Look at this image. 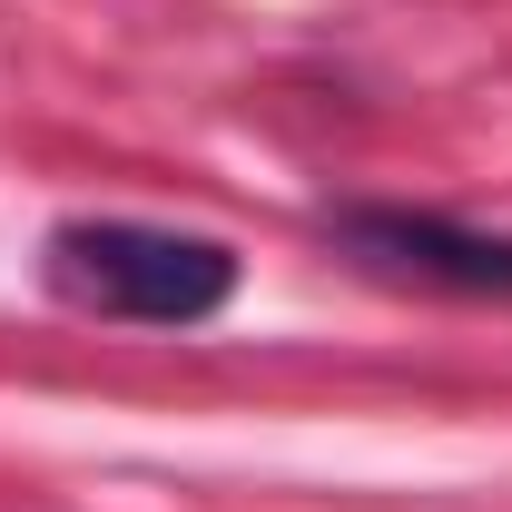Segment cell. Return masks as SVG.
Instances as JSON below:
<instances>
[{"mask_svg": "<svg viewBox=\"0 0 512 512\" xmlns=\"http://www.w3.org/2000/svg\"><path fill=\"white\" fill-rule=\"evenodd\" d=\"M50 296L99 325H207L237 296V247L188 227H138V217H69L40 247Z\"/></svg>", "mask_w": 512, "mask_h": 512, "instance_id": "obj_1", "label": "cell"}, {"mask_svg": "<svg viewBox=\"0 0 512 512\" xmlns=\"http://www.w3.org/2000/svg\"><path fill=\"white\" fill-rule=\"evenodd\" d=\"M335 247L365 256L375 276L453 286V296H512V237H483L434 207H335Z\"/></svg>", "mask_w": 512, "mask_h": 512, "instance_id": "obj_2", "label": "cell"}]
</instances>
